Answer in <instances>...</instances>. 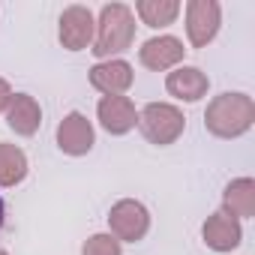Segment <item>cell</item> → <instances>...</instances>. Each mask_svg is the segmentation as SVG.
Here are the masks:
<instances>
[{"instance_id":"18","label":"cell","mask_w":255,"mask_h":255,"mask_svg":"<svg viewBox=\"0 0 255 255\" xmlns=\"http://www.w3.org/2000/svg\"><path fill=\"white\" fill-rule=\"evenodd\" d=\"M9 99H12V87H9L6 78H0V114L9 108Z\"/></svg>"},{"instance_id":"16","label":"cell","mask_w":255,"mask_h":255,"mask_svg":"<svg viewBox=\"0 0 255 255\" xmlns=\"http://www.w3.org/2000/svg\"><path fill=\"white\" fill-rule=\"evenodd\" d=\"M27 177V156L21 147L0 141V186H18Z\"/></svg>"},{"instance_id":"1","label":"cell","mask_w":255,"mask_h":255,"mask_svg":"<svg viewBox=\"0 0 255 255\" xmlns=\"http://www.w3.org/2000/svg\"><path fill=\"white\" fill-rule=\"evenodd\" d=\"M255 123V102L246 93H219L204 111V129L216 138H240Z\"/></svg>"},{"instance_id":"5","label":"cell","mask_w":255,"mask_h":255,"mask_svg":"<svg viewBox=\"0 0 255 255\" xmlns=\"http://www.w3.org/2000/svg\"><path fill=\"white\" fill-rule=\"evenodd\" d=\"M222 24V9L216 0H189L186 3V36L192 48H204L213 42Z\"/></svg>"},{"instance_id":"13","label":"cell","mask_w":255,"mask_h":255,"mask_svg":"<svg viewBox=\"0 0 255 255\" xmlns=\"http://www.w3.org/2000/svg\"><path fill=\"white\" fill-rule=\"evenodd\" d=\"M6 123H9V129L15 135H33L39 129V123H42V108L39 102L30 96V93H15L9 99V108H6Z\"/></svg>"},{"instance_id":"17","label":"cell","mask_w":255,"mask_h":255,"mask_svg":"<svg viewBox=\"0 0 255 255\" xmlns=\"http://www.w3.org/2000/svg\"><path fill=\"white\" fill-rule=\"evenodd\" d=\"M81 255H123V249H120L117 237H111V234H93V237H87Z\"/></svg>"},{"instance_id":"8","label":"cell","mask_w":255,"mask_h":255,"mask_svg":"<svg viewBox=\"0 0 255 255\" xmlns=\"http://www.w3.org/2000/svg\"><path fill=\"white\" fill-rule=\"evenodd\" d=\"M96 117L108 135H126L138 126V111L129 96H102L96 105Z\"/></svg>"},{"instance_id":"15","label":"cell","mask_w":255,"mask_h":255,"mask_svg":"<svg viewBox=\"0 0 255 255\" xmlns=\"http://www.w3.org/2000/svg\"><path fill=\"white\" fill-rule=\"evenodd\" d=\"M132 15H138L147 27H168L180 15V3L177 0H138Z\"/></svg>"},{"instance_id":"4","label":"cell","mask_w":255,"mask_h":255,"mask_svg":"<svg viewBox=\"0 0 255 255\" xmlns=\"http://www.w3.org/2000/svg\"><path fill=\"white\" fill-rule=\"evenodd\" d=\"M108 228H111V237H117L120 243H138L144 240V234L150 231V213L141 201L135 198H123L111 207L108 213Z\"/></svg>"},{"instance_id":"3","label":"cell","mask_w":255,"mask_h":255,"mask_svg":"<svg viewBox=\"0 0 255 255\" xmlns=\"http://www.w3.org/2000/svg\"><path fill=\"white\" fill-rule=\"evenodd\" d=\"M138 129L141 135L156 144V147H168L174 144L183 129H186V117L177 105H168V102H150L138 111Z\"/></svg>"},{"instance_id":"7","label":"cell","mask_w":255,"mask_h":255,"mask_svg":"<svg viewBox=\"0 0 255 255\" xmlns=\"http://www.w3.org/2000/svg\"><path fill=\"white\" fill-rule=\"evenodd\" d=\"M93 144H96L93 123L81 111H69L57 126V147L69 156H84L93 150Z\"/></svg>"},{"instance_id":"6","label":"cell","mask_w":255,"mask_h":255,"mask_svg":"<svg viewBox=\"0 0 255 255\" xmlns=\"http://www.w3.org/2000/svg\"><path fill=\"white\" fill-rule=\"evenodd\" d=\"M57 36H60V45L66 51H84L93 45V36H96V18L87 6H66L63 15H60V27H57Z\"/></svg>"},{"instance_id":"20","label":"cell","mask_w":255,"mask_h":255,"mask_svg":"<svg viewBox=\"0 0 255 255\" xmlns=\"http://www.w3.org/2000/svg\"><path fill=\"white\" fill-rule=\"evenodd\" d=\"M0 255H9V252H3V249H0Z\"/></svg>"},{"instance_id":"14","label":"cell","mask_w":255,"mask_h":255,"mask_svg":"<svg viewBox=\"0 0 255 255\" xmlns=\"http://www.w3.org/2000/svg\"><path fill=\"white\" fill-rule=\"evenodd\" d=\"M222 213L234 219H249L255 216V180L252 177H237L225 186L222 192Z\"/></svg>"},{"instance_id":"19","label":"cell","mask_w":255,"mask_h":255,"mask_svg":"<svg viewBox=\"0 0 255 255\" xmlns=\"http://www.w3.org/2000/svg\"><path fill=\"white\" fill-rule=\"evenodd\" d=\"M3 216H6V207H3V198H0V228H3Z\"/></svg>"},{"instance_id":"2","label":"cell","mask_w":255,"mask_h":255,"mask_svg":"<svg viewBox=\"0 0 255 255\" xmlns=\"http://www.w3.org/2000/svg\"><path fill=\"white\" fill-rule=\"evenodd\" d=\"M135 42V15L126 3H108L99 12L96 36H93V54L102 60H111L114 54H123Z\"/></svg>"},{"instance_id":"12","label":"cell","mask_w":255,"mask_h":255,"mask_svg":"<svg viewBox=\"0 0 255 255\" xmlns=\"http://www.w3.org/2000/svg\"><path fill=\"white\" fill-rule=\"evenodd\" d=\"M207 87H210V78L198 66H177L165 78V90L183 102H198L201 96H207Z\"/></svg>"},{"instance_id":"9","label":"cell","mask_w":255,"mask_h":255,"mask_svg":"<svg viewBox=\"0 0 255 255\" xmlns=\"http://www.w3.org/2000/svg\"><path fill=\"white\" fill-rule=\"evenodd\" d=\"M183 54H186V48H183V42L177 36H153L138 48L141 66H147L153 72H165V69L177 66L183 60Z\"/></svg>"},{"instance_id":"10","label":"cell","mask_w":255,"mask_h":255,"mask_svg":"<svg viewBox=\"0 0 255 255\" xmlns=\"http://www.w3.org/2000/svg\"><path fill=\"white\" fill-rule=\"evenodd\" d=\"M132 66L126 60H102L90 66V84L105 96H123L132 87Z\"/></svg>"},{"instance_id":"11","label":"cell","mask_w":255,"mask_h":255,"mask_svg":"<svg viewBox=\"0 0 255 255\" xmlns=\"http://www.w3.org/2000/svg\"><path fill=\"white\" fill-rule=\"evenodd\" d=\"M201 237H204V243L213 252H231V249L240 246L243 228H240V219H234V216H228V213L219 210V213L207 216V222L201 228Z\"/></svg>"}]
</instances>
